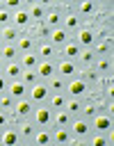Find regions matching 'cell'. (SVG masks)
Returning <instances> with one entry per match:
<instances>
[{"mask_svg": "<svg viewBox=\"0 0 114 146\" xmlns=\"http://www.w3.org/2000/svg\"><path fill=\"white\" fill-rule=\"evenodd\" d=\"M68 130H71V135H73L75 139H80V141H87V137L93 132L91 121H87V119H82V116H73Z\"/></svg>", "mask_w": 114, "mask_h": 146, "instance_id": "cell-1", "label": "cell"}, {"mask_svg": "<svg viewBox=\"0 0 114 146\" xmlns=\"http://www.w3.org/2000/svg\"><path fill=\"white\" fill-rule=\"evenodd\" d=\"M34 103L30 98H23V100H16L14 103V110H11V123L16 121H23V119H32V112H34Z\"/></svg>", "mask_w": 114, "mask_h": 146, "instance_id": "cell-2", "label": "cell"}, {"mask_svg": "<svg viewBox=\"0 0 114 146\" xmlns=\"http://www.w3.org/2000/svg\"><path fill=\"white\" fill-rule=\"evenodd\" d=\"M32 121L36 128H50L52 125V110L48 105H36L32 112Z\"/></svg>", "mask_w": 114, "mask_h": 146, "instance_id": "cell-3", "label": "cell"}, {"mask_svg": "<svg viewBox=\"0 0 114 146\" xmlns=\"http://www.w3.org/2000/svg\"><path fill=\"white\" fill-rule=\"evenodd\" d=\"M48 96H50V89H48V84L46 82H36V84H32L30 87V91H27V98L34 103V105H46V100H48Z\"/></svg>", "mask_w": 114, "mask_h": 146, "instance_id": "cell-4", "label": "cell"}, {"mask_svg": "<svg viewBox=\"0 0 114 146\" xmlns=\"http://www.w3.org/2000/svg\"><path fill=\"white\" fill-rule=\"evenodd\" d=\"M14 125H16V130H18L21 141H23V144H30V141H32V137H34V132H36L34 121H32V119H23V121H16Z\"/></svg>", "mask_w": 114, "mask_h": 146, "instance_id": "cell-5", "label": "cell"}, {"mask_svg": "<svg viewBox=\"0 0 114 146\" xmlns=\"http://www.w3.org/2000/svg\"><path fill=\"white\" fill-rule=\"evenodd\" d=\"M34 71H36V75H39L41 82H48V80L57 73V62H55V59H41Z\"/></svg>", "mask_w": 114, "mask_h": 146, "instance_id": "cell-6", "label": "cell"}, {"mask_svg": "<svg viewBox=\"0 0 114 146\" xmlns=\"http://www.w3.org/2000/svg\"><path fill=\"white\" fill-rule=\"evenodd\" d=\"M57 73L64 75L66 80H71V78L80 75V66L75 64V59H57Z\"/></svg>", "mask_w": 114, "mask_h": 146, "instance_id": "cell-7", "label": "cell"}, {"mask_svg": "<svg viewBox=\"0 0 114 146\" xmlns=\"http://www.w3.org/2000/svg\"><path fill=\"white\" fill-rule=\"evenodd\" d=\"M71 39H75L80 48H93V43H96L93 30H91V27H84V25H82V27H80V30H78V32L71 36Z\"/></svg>", "mask_w": 114, "mask_h": 146, "instance_id": "cell-8", "label": "cell"}, {"mask_svg": "<svg viewBox=\"0 0 114 146\" xmlns=\"http://www.w3.org/2000/svg\"><path fill=\"white\" fill-rule=\"evenodd\" d=\"M27 14L32 18V23H43L46 14H48V2H27Z\"/></svg>", "mask_w": 114, "mask_h": 146, "instance_id": "cell-9", "label": "cell"}, {"mask_svg": "<svg viewBox=\"0 0 114 146\" xmlns=\"http://www.w3.org/2000/svg\"><path fill=\"white\" fill-rule=\"evenodd\" d=\"M34 52L39 55V59H55V62L59 59V48H55L50 41H39Z\"/></svg>", "mask_w": 114, "mask_h": 146, "instance_id": "cell-10", "label": "cell"}, {"mask_svg": "<svg viewBox=\"0 0 114 146\" xmlns=\"http://www.w3.org/2000/svg\"><path fill=\"white\" fill-rule=\"evenodd\" d=\"M27 91H30V87H27L23 80H9V84H7V94H9L14 100L27 98Z\"/></svg>", "mask_w": 114, "mask_h": 146, "instance_id": "cell-11", "label": "cell"}, {"mask_svg": "<svg viewBox=\"0 0 114 146\" xmlns=\"http://www.w3.org/2000/svg\"><path fill=\"white\" fill-rule=\"evenodd\" d=\"M91 128H93V132H112V114L98 112L91 119Z\"/></svg>", "mask_w": 114, "mask_h": 146, "instance_id": "cell-12", "label": "cell"}, {"mask_svg": "<svg viewBox=\"0 0 114 146\" xmlns=\"http://www.w3.org/2000/svg\"><path fill=\"white\" fill-rule=\"evenodd\" d=\"M11 25H14L18 32H25V30L32 25V18H30V14H27V7L11 14Z\"/></svg>", "mask_w": 114, "mask_h": 146, "instance_id": "cell-13", "label": "cell"}, {"mask_svg": "<svg viewBox=\"0 0 114 146\" xmlns=\"http://www.w3.org/2000/svg\"><path fill=\"white\" fill-rule=\"evenodd\" d=\"M62 27L73 36V34L82 27V18H80L75 11H68V14H64V16H62Z\"/></svg>", "mask_w": 114, "mask_h": 146, "instance_id": "cell-14", "label": "cell"}, {"mask_svg": "<svg viewBox=\"0 0 114 146\" xmlns=\"http://www.w3.org/2000/svg\"><path fill=\"white\" fill-rule=\"evenodd\" d=\"M0 144H5V146H18V144H23V141H21V137H18V130H16V125H14V123L0 130Z\"/></svg>", "mask_w": 114, "mask_h": 146, "instance_id": "cell-15", "label": "cell"}, {"mask_svg": "<svg viewBox=\"0 0 114 146\" xmlns=\"http://www.w3.org/2000/svg\"><path fill=\"white\" fill-rule=\"evenodd\" d=\"M16 48H18L21 55L23 52H32V50H36V39L30 36L27 32H21V36L16 39Z\"/></svg>", "mask_w": 114, "mask_h": 146, "instance_id": "cell-16", "label": "cell"}, {"mask_svg": "<svg viewBox=\"0 0 114 146\" xmlns=\"http://www.w3.org/2000/svg\"><path fill=\"white\" fill-rule=\"evenodd\" d=\"M80 46H78V41L75 39H68L62 48H59V59H75L78 55H80Z\"/></svg>", "mask_w": 114, "mask_h": 146, "instance_id": "cell-17", "label": "cell"}, {"mask_svg": "<svg viewBox=\"0 0 114 146\" xmlns=\"http://www.w3.org/2000/svg\"><path fill=\"white\" fill-rule=\"evenodd\" d=\"M73 11L84 21V18H89V16H93V14H96V5H93L91 0H80V2H75V5H73Z\"/></svg>", "mask_w": 114, "mask_h": 146, "instance_id": "cell-18", "label": "cell"}, {"mask_svg": "<svg viewBox=\"0 0 114 146\" xmlns=\"http://www.w3.org/2000/svg\"><path fill=\"white\" fill-rule=\"evenodd\" d=\"M93 36H96V41H105V43L112 46V41H114V36H112V25L98 23V25L93 27Z\"/></svg>", "mask_w": 114, "mask_h": 146, "instance_id": "cell-19", "label": "cell"}, {"mask_svg": "<svg viewBox=\"0 0 114 146\" xmlns=\"http://www.w3.org/2000/svg\"><path fill=\"white\" fill-rule=\"evenodd\" d=\"M21 75H23V66H21L18 59L5 62V78L7 80H21Z\"/></svg>", "mask_w": 114, "mask_h": 146, "instance_id": "cell-20", "label": "cell"}, {"mask_svg": "<svg viewBox=\"0 0 114 146\" xmlns=\"http://www.w3.org/2000/svg\"><path fill=\"white\" fill-rule=\"evenodd\" d=\"M50 132H52V144H71V130L68 128H57V125H50Z\"/></svg>", "mask_w": 114, "mask_h": 146, "instance_id": "cell-21", "label": "cell"}, {"mask_svg": "<svg viewBox=\"0 0 114 146\" xmlns=\"http://www.w3.org/2000/svg\"><path fill=\"white\" fill-rule=\"evenodd\" d=\"M93 62H96V55H93V50H91V48H82V50H80V55L75 57V64H78L80 68L93 66Z\"/></svg>", "mask_w": 114, "mask_h": 146, "instance_id": "cell-22", "label": "cell"}, {"mask_svg": "<svg viewBox=\"0 0 114 146\" xmlns=\"http://www.w3.org/2000/svg\"><path fill=\"white\" fill-rule=\"evenodd\" d=\"M18 62H21L23 71H34V68H36V64H39L41 59H39V55L32 50V52H23V55L18 57Z\"/></svg>", "mask_w": 114, "mask_h": 146, "instance_id": "cell-23", "label": "cell"}, {"mask_svg": "<svg viewBox=\"0 0 114 146\" xmlns=\"http://www.w3.org/2000/svg\"><path fill=\"white\" fill-rule=\"evenodd\" d=\"M32 144H36V146H48V144H52V132H50V128H36V132H34V137H32Z\"/></svg>", "mask_w": 114, "mask_h": 146, "instance_id": "cell-24", "label": "cell"}, {"mask_svg": "<svg viewBox=\"0 0 114 146\" xmlns=\"http://www.w3.org/2000/svg\"><path fill=\"white\" fill-rule=\"evenodd\" d=\"M68 39H71V34H68L64 27H57V30H52V32H50V39H48V41H50L55 48H62Z\"/></svg>", "mask_w": 114, "mask_h": 146, "instance_id": "cell-25", "label": "cell"}, {"mask_svg": "<svg viewBox=\"0 0 114 146\" xmlns=\"http://www.w3.org/2000/svg\"><path fill=\"white\" fill-rule=\"evenodd\" d=\"M93 71L98 75H112V57H96Z\"/></svg>", "mask_w": 114, "mask_h": 146, "instance_id": "cell-26", "label": "cell"}, {"mask_svg": "<svg viewBox=\"0 0 114 146\" xmlns=\"http://www.w3.org/2000/svg\"><path fill=\"white\" fill-rule=\"evenodd\" d=\"M62 11H57V9H48V14H46V18H43V25H48L50 30H57V27H62Z\"/></svg>", "mask_w": 114, "mask_h": 146, "instance_id": "cell-27", "label": "cell"}, {"mask_svg": "<svg viewBox=\"0 0 114 146\" xmlns=\"http://www.w3.org/2000/svg\"><path fill=\"white\" fill-rule=\"evenodd\" d=\"M46 105L55 112V110H64V105H66V94L64 91H57V94H50L48 96V100H46Z\"/></svg>", "mask_w": 114, "mask_h": 146, "instance_id": "cell-28", "label": "cell"}, {"mask_svg": "<svg viewBox=\"0 0 114 146\" xmlns=\"http://www.w3.org/2000/svg\"><path fill=\"white\" fill-rule=\"evenodd\" d=\"M71 114L66 112V110H55L52 112V125H57V128H68L71 125Z\"/></svg>", "mask_w": 114, "mask_h": 146, "instance_id": "cell-29", "label": "cell"}, {"mask_svg": "<svg viewBox=\"0 0 114 146\" xmlns=\"http://www.w3.org/2000/svg\"><path fill=\"white\" fill-rule=\"evenodd\" d=\"M0 57H2L5 62H14V59L21 57V52H18L16 43H2V48H0Z\"/></svg>", "mask_w": 114, "mask_h": 146, "instance_id": "cell-30", "label": "cell"}, {"mask_svg": "<svg viewBox=\"0 0 114 146\" xmlns=\"http://www.w3.org/2000/svg\"><path fill=\"white\" fill-rule=\"evenodd\" d=\"M46 84H48L50 94H57V91H64V89H66V78H64V75H59V73H55Z\"/></svg>", "mask_w": 114, "mask_h": 146, "instance_id": "cell-31", "label": "cell"}, {"mask_svg": "<svg viewBox=\"0 0 114 146\" xmlns=\"http://www.w3.org/2000/svg\"><path fill=\"white\" fill-rule=\"evenodd\" d=\"M21 36V32L14 27V25H7V27H2L0 30V39L5 41V43H16V39Z\"/></svg>", "mask_w": 114, "mask_h": 146, "instance_id": "cell-32", "label": "cell"}, {"mask_svg": "<svg viewBox=\"0 0 114 146\" xmlns=\"http://www.w3.org/2000/svg\"><path fill=\"white\" fill-rule=\"evenodd\" d=\"M91 50H93V55H96V57H112V46H109V43H105V41H96Z\"/></svg>", "mask_w": 114, "mask_h": 146, "instance_id": "cell-33", "label": "cell"}, {"mask_svg": "<svg viewBox=\"0 0 114 146\" xmlns=\"http://www.w3.org/2000/svg\"><path fill=\"white\" fill-rule=\"evenodd\" d=\"M64 110H66L71 116H80L82 100H80V98H66V105H64Z\"/></svg>", "mask_w": 114, "mask_h": 146, "instance_id": "cell-34", "label": "cell"}, {"mask_svg": "<svg viewBox=\"0 0 114 146\" xmlns=\"http://www.w3.org/2000/svg\"><path fill=\"white\" fill-rule=\"evenodd\" d=\"M96 114H98V110L93 107V103H91L89 98H87V100H82V110H80V116H82V119H87V121H91Z\"/></svg>", "mask_w": 114, "mask_h": 146, "instance_id": "cell-35", "label": "cell"}, {"mask_svg": "<svg viewBox=\"0 0 114 146\" xmlns=\"http://www.w3.org/2000/svg\"><path fill=\"white\" fill-rule=\"evenodd\" d=\"M87 144H91V146H105V144H112V141L107 139L105 132H91L87 137Z\"/></svg>", "mask_w": 114, "mask_h": 146, "instance_id": "cell-36", "label": "cell"}, {"mask_svg": "<svg viewBox=\"0 0 114 146\" xmlns=\"http://www.w3.org/2000/svg\"><path fill=\"white\" fill-rule=\"evenodd\" d=\"M14 103H16V100H14V98H11L7 91H5V94H0V110L11 112V110H14Z\"/></svg>", "mask_w": 114, "mask_h": 146, "instance_id": "cell-37", "label": "cell"}, {"mask_svg": "<svg viewBox=\"0 0 114 146\" xmlns=\"http://www.w3.org/2000/svg\"><path fill=\"white\" fill-rule=\"evenodd\" d=\"M2 5H5V9H9L11 14L18 11V9H25V7H27V2H23V0H5Z\"/></svg>", "mask_w": 114, "mask_h": 146, "instance_id": "cell-38", "label": "cell"}, {"mask_svg": "<svg viewBox=\"0 0 114 146\" xmlns=\"http://www.w3.org/2000/svg\"><path fill=\"white\" fill-rule=\"evenodd\" d=\"M21 80H23L27 87H32V84H36V82H39V75H36V71H23Z\"/></svg>", "mask_w": 114, "mask_h": 146, "instance_id": "cell-39", "label": "cell"}, {"mask_svg": "<svg viewBox=\"0 0 114 146\" xmlns=\"http://www.w3.org/2000/svg\"><path fill=\"white\" fill-rule=\"evenodd\" d=\"M7 25H11V11L5 9V5L0 2V27H7Z\"/></svg>", "mask_w": 114, "mask_h": 146, "instance_id": "cell-40", "label": "cell"}, {"mask_svg": "<svg viewBox=\"0 0 114 146\" xmlns=\"http://www.w3.org/2000/svg\"><path fill=\"white\" fill-rule=\"evenodd\" d=\"M7 125H11V112L0 110V130H2V128H7Z\"/></svg>", "mask_w": 114, "mask_h": 146, "instance_id": "cell-41", "label": "cell"}, {"mask_svg": "<svg viewBox=\"0 0 114 146\" xmlns=\"http://www.w3.org/2000/svg\"><path fill=\"white\" fill-rule=\"evenodd\" d=\"M7 84H9V80L5 78V73H0V94H5V91H7Z\"/></svg>", "mask_w": 114, "mask_h": 146, "instance_id": "cell-42", "label": "cell"}, {"mask_svg": "<svg viewBox=\"0 0 114 146\" xmlns=\"http://www.w3.org/2000/svg\"><path fill=\"white\" fill-rule=\"evenodd\" d=\"M0 73H5V59L0 57Z\"/></svg>", "mask_w": 114, "mask_h": 146, "instance_id": "cell-43", "label": "cell"}, {"mask_svg": "<svg viewBox=\"0 0 114 146\" xmlns=\"http://www.w3.org/2000/svg\"><path fill=\"white\" fill-rule=\"evenodd\" d=\"M2 43H5V41H2V39H0V48H2Z\"/></svg>", "mask_w": 114, "mask_h": 146, "instance_id": "cell-44", "label": "cell"}, {"mask_svg": "<svg viewBox=\"0 0 114 146\" xmlns=\"http://www.w3.org/2000/svg\"><path fill=\"white\" fill-rule=\"evenodd\" d=\"M0 30H2V27H0Z\"/></svg>", "mask_w": 114, "mask_h": 146, "instance_id": "cell-45", "label": "cell"}]
</instances>
